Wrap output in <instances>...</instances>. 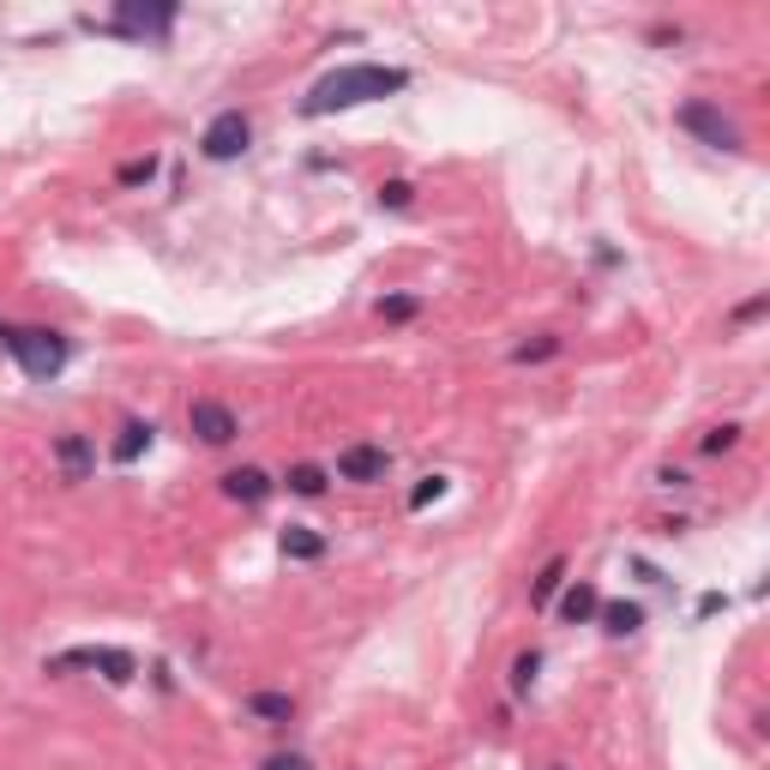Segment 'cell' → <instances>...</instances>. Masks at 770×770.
Returning a JSON list of instances; mask_svg holds the SVG:
<instances>
[{
    "mask_svg": "<svg viewBox=\"0 0 770 770\" xmlns=\"http://www.w3.org/2000/svg\"><path fill=\"white\" fill-rule=\"evenodd\" d=\"M409 85L404 67H379V61H349L337 72H325L314 91L302 97V115L319 121V115H337V109H362V102H379V97H397Z\"/></svg>",
    "mask_w": 770,
    "mask_h": 770,
    "instance_id": "1",
    "label": "cell"
},
{
    "mask_svg": "<svg viewBox=\"0 0 770 770\" xmlns=\"http://www.w3.org/2000/svg\"><path fill=\"white\" fill-rule=\"evenodd\" d=\"M7 349H12V362L24 367V379H55L67 367V332H55V325H19V332L7 337Z\"/></svg>",
    "mask_w": 770,
    "mask_h": 770,
    "instance_id": "2",
    "label": "cell"
},
{
    "mask_svg": "<svg viewBox=\"0 0 770 770\" xmlns=\"http://www.w3.org/2000/svg\"><path fill=\"white\" fill-rule=\"evenodd\" d=\"M674 121L692 132L699 145H710V151H740V127L729 121V115L717 109L710 97H692V102H680L674 109Z\"/></svg>",
    "mask_w": 770,
    "mask_h": 770,
    "instance_id": "3",
    "label": "cell"
},
{
    "mask_svg": "<svg viewBox=\"0 0 770 770\" xmlns=\"http://www.w3.org/2000/svg\"><path fill=\"white\" fill-rule=\"evenodd\" d=\"M247 145H254V121H247L241 109L211 115V127L199 132V157L205 162H235V157H247Z\"/></svg>",
    "mask_w": 770,
    "mask_h": 770,
    "instance_id": "4",
    "label": "cell"
},
{
    "mask_svg": "<svg viewBox=\"0 0 770 770\" xmlns=\"http://www.w3.org/2000/svg\"><path fill=\"white\" fill-rule=\"evenodd\" d=\"M72 669H97L109 687H127L139 674V662L127 650H109V644H85V650H67V657H49V674H72Z\"/></svg>",
    "mask_w": 770,
    "mask_h": 770,
    "instance_id": "5",
    "label": "cell"
},
{
    "mask_svg": "<svg viewBox=\"0 0 770 770\" xmlns=\"http://www.w3.org/2000/svg\"><path fill=\"white\" fill-rule=\"evenodd\" d=\"M187 427L199 446H229L235 434H241V422H235V409L224 404V397H192L187 404Z\"/></svg>",
    "mask_w": 770,
    "mask_h": 770,
    "instance_id": "6",
    "label": "cell"
},
{
    "mask_svg": "<svg viewBox=\"0 0 770 770\" xmlns=\"http://www.w3.org/2000/svg\"><path fill=\"white\" fill-rule=\"evenodd\" d=\"M385 470H392V452L374 446V440H355V446L337 452V470H332V476H337V482H355V487H374V482H385Z\"/></svg>",
    "mask_w": 770,
    "mask_h": 770,
    "instance_id": "7",
    "label": "cell"
},
{
    "mask_svg": "<svg viewBox=\"0 0 770 770\" xmlns=\"http://www.w3.org/2000/svg\"><path fill=\"white\" fill-rule=\"evenodd\" d=\"M175 24V7L162 0V7H145V0H121L115 7V19L102 24V31H115V37H162Z\"/></svg>",
    "mask_w": 770,
    "mask_h": 770,
    "instance_id": "8",
    "label": "cell"
},
{
    "mask_svg": "<svg viewBox=\"0 0 770 770\" xmlns=\"http://www.w3.org/2000/svg\"><path fill=\"white\" fill-rule=\"evenodd\" d=\"M55 470H61V482H91V470H97V446L85 434H55Z\"/></svg>",
    "mask_w": 770,
    "mask_h": 770,
    "instance_id": "9",
    "label": "cell"
},
{
    "mask_svg": "<svg viewBox=\"0 0 770 770\" xmlns=\"http://www.w3.org/2000/svg\"><path fill=\"white\" fill-rule=\"evenodd\" d=\"M272 476H265L259 464H241V470H229L224 476V494L235 500V506H265V500H272Z\"/></svg>",
    "mask_w": 770,
    "mask_h": 770,
    "instance_id": "10",
    "label": "cell"
},
{
    "mask_svg": "<svg viewBox=\"0 0 770 770\" xmlns=\"http://www.w3.org/2000/svg\"><path fill=\"white\" fill-rule=\"evenodd\" d=\"M247 717H254V722H265V729H289V722H295V692H272V687H265V692H247Z\"/></svg>",
    "mask_w": 770,
    "mask_h": 770,
    "instance_id": "11",
    "label": "cell"
},
{
    "mask_svg": "<svg viewBox=\"0 0 770 770\" xmlns=\"http://www.w3.org/2000/svg\"><path fill=\"white\" fill-rule=\"evenodd\" d=\"M596 609H602V590L590 584V578H572L566 596H560V620H566V626H590Z\"/></svg>",
    "mask_w": 770,
    "mask_h": 770,
    "instance_id": "12",
    "label": "cell"
},
{
    "mask_svg": "<svg viewBox=\"0 0 770 770\" xmlns=\"http://www.w3.org/2000/svg\"><path fill=\"white\" fill-rule=\"evenodd\" d=\"M596 620H602V632H609V639H632V632L644 626V609H639V602H602Z\"/></svg>",
    "mask_w": 770,
    "mask_h": 770,
    "instance_id": "13",
    "label": "cell"
},
{
    "mask_svg": "<svg viewBox=\"0 0 770 770\" xmlns=\"http://www.w3.org/2000/svg\"><path fill=\"white\" fill-rule=\"evenodd\" d=\"M151 422H121V440H115V464H139L145 452H151Z\"/></svg>",
    "mask_w": 770,
    "mask_h": 770,
    "instance_id": "14",
    "label": "cell"
},
{
    "mask_svg": "<svg viewBox=\"0 0 770 770\" xmlns=\"http://www.w3.org/2000/svg\"><path fill=\"white\" fill-rule=\"evenodd\" d=\"M289 494H302V500H319L325 494V487H332V470H325V464H289Z\"/></svg>",
    "mask_w": 770,
    "mask_h": 770,
    "instance_id": "15",
    "label": "cell"
},
{
    "mask_svg": "<svg viewBox=\"0 0 770 770\" xmlns=\"http://www.w3.org/2000/svg\"><path fill=\"white\" fill-rule=\"evenodd\" d=\"M560 584H566V560H547V566L536 572V584H530V609H547V602L560 596Z\"/></svg>",
    "mask_w": 770,
    "mask_h": 770,
    "instance_id": "16",
    "label": "cell"
},
{
    "mask_svg": "<svg viewBox=\"0 0 770 770\" xmlns=\"http://www.w3.org/2000/svg\"><path fill=\"white\" fill-rule=\"evenodd\" d=\"M319 554H325L319 530H307V524H289L284 530V560H319Z\"/></svg>",
    "mask_w": 770,
    "mask_h": 770,
    "instance_id": "17",
    "label": "cell"
},
{
    "mask_svg": "<svg viewBox=\"0 0 770 770\" xmlns=\"http://www.w3.org/2000/svg\"><path fill=\"white\" fill-rule=\"evenodd\" d=\"M560 349H566V337H560V332H536L530 344H517V349H512V362H517V367H530V362H554Z\"/></svg>",
    "mask_w": 770,
    "mask_h": 770,
    "instance_id": "18",
    "label": "cell"
},
{
    "mask_svg": "<svg viewBox=\"0 0 770 770\" xmlns=\"http://www.w3.org/2000/svg\"><path fill=\"white\" fill-rule=\"evenodd\" d=\"M536 674H542V650H517V657H512V692H517V699L536 687Z\"/></svg>",
    "mask_w": 770,
    "mask_h": 770,
    "instance_id": "19",
    "label": "cell"
},
{
    "mask_svg": "<svg viewBox=\"0 0 770 770\" xmlns=\"http://www.w3.org/2000/svg\"><path fill=\"white\" fill-rule=\"evenodd\" d=\"M734 446H740V422H722V427H710V434L699 440L704 457H722V452H734Z\"/></svg>",
    "mask_w": 770,
    "mask_h": 770,
    "instance_id": "20",
    "label": "cell"
},
{
    "mask_svg": "<svg viewBox=\"0 0 770 770\" xmlns=\"http://www.w3.org/2000/svg\"><path fill=\"white\" fill-rule=\"evenodd\" d=\"M416 314H422L416 295H385V302H379V319H385V325H409Z\"/></svg>",
    "mask_w": 770,
    "mask_h": 770,
    "instance_id": "21",
    "label": "cell"
},
{
    "mask_svg": "<svg viewBox=\"0 0 770 770\" xmlns=\"http://www.w3.org/2000/svg\"><path fill=\"white\" fill-rule=\"evenodd\" d=\"M416 205V181H385L379 187V211H409Z\"/></svg>",
    "mask_w": 770,
    "mask_h": 770,
    "instance_id": "22",
    "label": "cell"
},
{
    "mask_svg": "<svg viewBox=\"0 0 770 770\" xmlns=\"http://www.w3.org/2000/svg\"><path fill=\"white\" fill-rule=\"evenodd\" d=\"M157 175V157H132V162H121V169H115V181L121 187H145Z\"/></svg>",
    "mask_w": 770,
    "mask_h": 770,
    "instance_id": "23",
    "label": "cell"
},
{
    "mask_svg": "<svg viewBox=\"0 0 770 770\" xmlns=\"http://www.w3.org/2000/svg\"><path fill=\"white\" fill-rule=\"evenodd\" d=\"M446 494V476H422L416 482V494H409V512H422V506H434V500Z\"/></svg>",
    "mask_w": 770,
    "mask_h": 770,
    "instance_id": "24",
    "label": "cell"
},
{
    "mask_svg": "<svg viewBox=\"0 0 770 770\" xmlns=\"http://www.w3.org/2000/svg\"><path fill=\"white\" fill-rule=\"evenodd\" d=\"M259 770H314V759H307V752H272Z\"/></svg>",
    "mask_w": 770,
    "mask_h": 770,
    "instance_id": "25",
    "label": "cell"
},
{
    "mask_svg": "<svg viewBox=\"0 0 770 770\" xmlns=\"http://www.w3.org/2000/svg\"><path fill=\"white\" fill-rule=\"evenodd\" d=\"M764 307H770V295H752V302H740V307H734V325H752V319H764Z\"/></svg>",
    "mask_w": 770,
    "mask_h": 770,
    "instance_id": "26",
    "label": "cell"
},
{
    "mask_svg": "<svg viewBox=\"0 0 770 770\" xmlns=\"http://www.w3.org/2000/svg\"><path fill=\"white\" fill-rule=\"evenodd\" d=\"M7 337H12V325H7V319H0V344H7Z\"/></svg>",
    "mask_w": 770,
    "mask_h": 770,
    "instance_id": "27",
    "label": "cell"
},
{
    "mask_svg": "<svg viewBox=\"0 0 770 770\" xmlns=\"http://www.w3.org/2000/svg\"><path fill=\"white\" fill-rule=\"evenodd\" d=\"M547 770H566V764H547Z\"/></svg>",
    "mask_w": 770,
    "mask_h": 770,
    "instance_id": "28",
    "label": "cell"
}]
</instances>
